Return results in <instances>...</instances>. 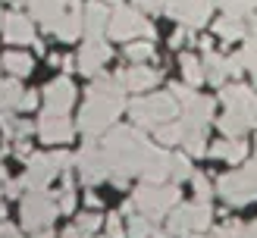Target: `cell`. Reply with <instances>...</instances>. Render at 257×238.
Listing matches in <instances>:
<instances>
[{"instance_id": "f35d334b", "label": "cell", "mask_w": 257, "mask_h": 238, "mask_svg": "<svg viewBox=\"0 0 257 238\" xmlns=\"http://www.w3.org/2000/svg\"><path fill=\"white\" fill-rule=\"evenodd\" d=\"M226 150H229V138H223V141H216V144L210 147V154H213V157H226Z\"/></svg>"}, {"instance_id": "9a60e30c", "label": "cell", "mask_w": 257, "mask_h": 238, "mask_svg": "<svg viewBox=\"0 0 257 238\" xmlns=\"http://www.w3.org/2000/svg\"><path fill=\"white\" fill-rule=\"evenodd\" d=\"M4 38L10 44H35V29L25 13H10L4 19Z\"/></svg>"}, {"instance_id": "5bb4252c", "label": "cell", "mask_w": 257, "mask_h": 238, "mask_svg": "<svg viewBox=\"0 0 257 238\" xmlns=\"http://www.w3.org/2000/svg\"><path fill=\"white\" fill-rule=\"evenodd\" d=\"M44 100H47L50 113H66L75 100V88L69 85V79H57L44 88Z\"/></svg>"}, {"instance_id": "cb8c5ba5", "label": "cell", "mask_w": 257, "mask_h": 238, "mask_svg": "<svg viewBox=\"0 0 257 238\" xmlns=\"http://www.w3.org/2000/svg\"><path fill=\"white\" fill-rule=\"evenodd\" d=\"M182 72H185V82L195 88L207 79V72H204V63L195 57V54H182Z\"/></svg>"}, {"instance_id": "c3c4849f", "label": "cell", "mask_w": 257, "mask_h": 238, "mask_svg": "<svg viewBox=\"0 0 257 238\" xmlns=\"http://www.w3.org/2000/svg\"><path fill=\"white\" fill-rule=\"evenodd\" d=\"M104 4H107V0H104Z\"/></svg>"}, {"instance_id": "ab89813d", "label": "cell", "mask_w": 257, "mask_h": 238, "mask_svg": "<svg viewBox=\"0 0 257 238\" xmlns=\"http://www.w3.org/2000/svg\"><path fill=\"white\" fill-rule=\"evenodd\" d=\"M7 194H10V197H19V194H22V179H19V182H10V185H7Z\"/></svg>"}, {"instance_id": "52a82bcc", "label": "cell", "mask_w": 257, "mask_h": 238, "mask_svg": "<svg viewBox=\"0 0 257 238\" xmlns=\"http://www.w3.org/2000/svg\"><path fill=\"white\" fill-rule=\"evenodd\" d=\"M57 213H60V204L44 191H32L22 200V225L29 232H38V229H44V225H50Z\"/></svg>"}, {"instance_id": "2e32d148", "label": "cell", "mask_w": 257, "mask_h": 238, "mask_svg": "<svg viewBox=\"0 0 257 238\" xmlns=\"http://www.w3.org/2000/svg\"><path fill=\"white\" fill-rule=\"evenodd\" d=\"M141 175L151 182H163V175H170V154L151 144L145 154V163H141Z\"/></svg>"}, {"instance_id": "b9f144b4", "label": "cell", "mask_w": 257, "mask_h": 238, "mask_svg": "<svg viewBox=\"0 0 257 238\" xmlns=\"http://www.w3.org/2000/svg\"><path fill=\"white\" fill-rule=\"evenodd\" d=\"M16 154H19V157H32V147H29V144H25V141H22V144L16 147Z\"/></svg>"}, {"instance_id": "7402d4cb", "label": "cell", "mask_w": 257, "mask_h": 238, "mask_svg": "<svg viewBox=\"0 0 257 238\" xmlns=\"http://www.w3.org/2000/svg\"><path fill=\"white\" fill-rule=\"evenodd\" d=\"M204 72H207V79H210L213 85H223L226 75H229V63H226V57L207 54V57H204Z\"/></svg>"}, {"instance_id": "8fae6325", "label": "cell", "mask_w": 257, "mask_h": 238, "mask_svg": "<svg viewBox=\"0 0 257 238\" xmlns=\"http://www.w3.org/2000/svg\"><path fill=\"white\" fill-rule=\"evenodd\" d=\"M72 122L66 119V113H44L41 122H38V135L44 138L47 144H63V141H69L72 138Z\"/></svg>"}, {"instance_id": "60d3db41", "label": "cell", "mask_w": 257, "mask_h": 238, "mask_svg": "<svg viewBox=\"0 0 257 238\" xmlns=\"http://www.w3.org/2000/svg\"><path fill=\"white\" fill-rule=\"evenodd\" d=\"M63 238H85V235L79 232V225H72V229H66V232H63Z\"/></svg>"}, {"instance_id": "d4e9b609", "label": "cell", "mask_w": 257, "mask_h": 238, "mask_svg": "<svg viewBox=\"0 0 257 238\" xmlns=\"http://www.w3.org/2000/svg\"><path fill=\"white\" fill-rule=\"evenodd\" d=\"M128 238H154V225L145 213H141V216L132 213V219H128Z\"/></svg>"}, {"instance_id": "ac0fdd59", "label": "cell", "mask_w": 257, "mask_h": 238, "mask_svg": "<svg viewBox=\"0 0 257 238\" xmlns=\"http://www.w3.org/2000/svg\"><path fill=\"white\" fill-rule=\"evenodd\" d=\"M54 35L63 38V41H75V38H82V35H85V10L72 7L66 16L54 25Z\"/></svg>"}, {"instance_id": "4fadbf2b", "label": "cell", "mask_w": 257, "mask_h": 238, "mask_svg": "<svg viewBox=\"0 0 257 238\" xmlns=\"http://www.w3.org/2000/svg\"><path fill=\"white\" fill-rule=\"evenodd\" d=\"M107 60H110V47L104 41H88L79 50V63H75V69L85 72V75H97Z\"/></svg>"}, {"instance_id": "e575fe53", "label": "cell", "mask_w": 257, "mask_h": 238, "mask_svg": "<svg viewBox=\"0 0 257 238\" xmlns=\"http://www.w3.org/2000/svg\"><path fill=\"white\" fill-rule=\"evenodd\" d=\"M38 107V94L35 91H25L22 100H19V110H35Z\"/></svg>"}, {"instance_id": "30bf717a", "label": "cell", "mask_w": 257, "mask_h": 238, "mask_svg": "<svg viewBox=\"0 0 257 238\" xmlns=\"http://www.w3.org/2000/svg\"><path fill=\"white\" fill-rule=\"evenodd\" d=\"M75 166H79V175L85 185H94L110 175V163L104 157V147H94V141H88L82 147V154L75 157Z\"/></svg>"}, {"instance_id": "277c9868", "label": "cell", "mask_w": 257, "mask_h": 238, "mask_svg": "<svg viewBox=\"0 0 257 238\" xmlns=\"http://www.w3.org/2000/svg\"><path fill=\"white\" fill-rule=\"evenodd\" d=\"M176 94H151V97H135L128 100V116L138 125H148V129H157V125L176 119Z\"/></svg>"}, {"instance_id": "7c38bea8", "label": "cell", "mask_w": 257, "mask_h": 238, "mask_svg": "<svg viewBox=\"0 0 257 238\" xmlns=\"http://www.w3.org/2000/svg\"><path fill=\"white\" fill-rule=\"evenodd\" d=\"M110 16L113 13L104 7V0H94V4L85 7V35L88 41H100L110 32Z\"/></svg>"}, {"instance_id": "f6af8a7d", "label": "cell", "mask_w": 257, "mask_h": 238, "mask_svg": "<svg viewBox=\"0 0 257 238\" xmlns=\"http://www.w3.org/2000/svg\"><path fill=\"white\" fill-rule=\"evenodd\" d=\"M4 19H7V16H4V13H0V25H4Z\"/></svg>"}, {"instance_id": "44dd1931", "label": "cell", "mask_w": 257, "mask_h": 238, "mask_svg": "<svg viewBox=\"0 0 257 238\" xmlns=\"http://www.w3.org/2000/svg\"><path fill=\"white\" fill-rule=\"evenodd\" d=\"M22 88L16 85V75L7 82H0V110H19V100H22Z\"/></svg>"}, {"instance_id": "7a4b0ae2", "label": "cell", "mask_w": 257, "mask_h": 238, "mask_svg": "<svg viewBox=\"0 0 257 238\" xmlns=\"http://www.w3.org/2000/svg\"><path fill=\"white\" fill-rule=\"evenodd\" d=\"M220 97L226 104V116L220 119V129L226 132V138H241L245 129L257 125V97H254L251 88L226 85Z\"/></svg>"}, {"instance_id": "bcb514c9", "label": "cell", "mask_w": 257, "mask_h": 238, "mask_svg": "<svg viewBox=\"0 0 257 238\" xmlns=\"http://www.w3.org/2000/svg\"><path fill=\"white\" fill-rule=\"evenodd\" d=\"M94 238H107V235H94Z\"/></svg>"}, {"instance_id": "83f0119b", "label": "cell", "mask_w": 257, "mask_h": 238, "mask_svg": "<svg viewBox=\"0 0 257 238\" xmlns=\"http://www.w3.org/2000/svg\"><path fill=\"white\" fill-rule=\"evenodd\" d=\"M245 154H248L245 141H241V138H229V150H226V160H229V163H241V160H245Z\"/></svg>"}, {"instance_id": "d590c367", "label": "cell", "mask_w": 257, "mask_h": 238, "mask_svg": "<svg viewBox=\"0 0 257 238\" xmlns=\"http://www.w3.org/2000/svg\"><path fill=\"white\" fill-rule=\"evenodd\" d=\"M32 132H35L32 122H22V119H19L16 125H13V135H16V138H25V135H32Z\"/></svg>"}, {"instance_id": "1f68e13d", "label": "cell", "mask_w": 257, "mask_h": 238, "mask_svg": "<svg viewBox=\"0 0 257 238\" xmlns=\"http://www.w3.org/2000/svg\"><path fill=\"white\" fill-rule=\"evenodd\" d=\"M60 213H75V194H72V188H63V194H60Z\"/></svg>"}, {"instance_id": "8d00e7d4", "label": "cell", "mask_w": 257, "mask_h": 238, "mask_svg": "<svg viewBox=\"0 0 257 238\" xmlns=\"http://www.w3.org/2000/svg\"><path fill=\"white\" fill-rule=\"evenodd\" d=\"M0 238H22V235L13 222H0Z\"/></svg>"}, {"instance_id": "4316f807", "label": "cell", "mask_w": 257, "mask_h": 238, "mask_svg": "<svg viewBox=\"0 0 257 238\" xmlns=\"http://www.w3.org/2000/svg\"><path fill=\"white\" fill-rule=\"evenodd\" d=\"M170 175L176 182H182L191 175V166H188V157H170Z\"/></svg>"}, {"instance_id": "d6986e66", "label": "cell", "mask_w": 257, "mask_h": 238, "mask_svg": "<svg viewBox=\"0 0 257 238\" xmlns=\"http://www.w3.org/2000/svg\"><path fill=\"white\" fill-rule=\"evenodd\" d=\"M154 138L163 144V147H170V144H182L185 141V125H182V119H170V122H163V125H157L154 129Z\"/></svg>"}, {"instance_id": "484cf974", "label": "cell", "mask_w": 257, "mask_h": 238, "mask_svg": "<svg viewBox=\"0 0 257 238\" xmlns=\"http://www.w3.org/2000/svg\"><path fill=\"white\" fill-rule=\"evenodd\" d=\"M213 4H220L223 10H226V16H245L248 10H254L257 7V0H213Z\"/></svg>"}, {"instance_id": "3957f363", "label": "cell", "mask_w": 257, "mask_h": 238, "mask_svg": "<svg viewBox=\"0 0 257 238\" xmlns=\"http://www.w3.org/2000/svg\"><path fill=\"white\" fill-rule=\"evenodd\" d=\"M122 107H125L122 94H94V91H88V104L79 113V132L88 138V141H94L100 132H107L110 125L116 122Z\"/></svg>"}, {"instance_id": "ba28073f", "label": "cell", "mask_w": 257, "mask_h": 238, "mask_svg": "<svg viewBox=\"0 0 257 238\" xmlns=\"http://www.w3.org/2000/svg\"><path fill=\"white\" fill-rule=\"evenodd\" d=\"M110 38H116V41H132L138 35H151L154 38V25L148 19H141V13L135 7H116L110 16Z\"/></svg>"}, {"instance_id": "7bdbcfd3", "label": "cell", "mask_w": 257, "mask_h": 238, "mask_svg": "<svg viewBox=\"0 0 257 238\" xmlns=\"http://www.w3.org/2000/svg\"><path fill=\"white\" fill-rule=\"evenodd\" d=\"M32 238H54V235H50V229H47V225H44V229H38Z\"/></svg>"}, {"instance_id": "f546056e", "label": "cell", "mask_w": 257, "mask_h": 238, "mask_svg": "<svg viewBox=\"0 0 257 238\" xmlns=\"http://www.w3.org/2000/svg\"><path fill=\"white\" fill-rule=\"evenodd\" d=\"M75 225H79V232H82V235H88V232L100 229V216H94V213H82V216L75 219Z\"/></svg>"}, {"instance_id": "603a6c76", "label": "cell", "mask_w": 257, "mask_h": 238, "mask_svg": "<svg viewBox=\"0 0 257 238\" xmlns=\"http://www.w3.org/2000/svg\"><path fill=\"white\" fill-rule=\"evenodd\" d=\"M213 32L223 38V41H238L241 35H245V25H241L238 16H223L220 22L213 25Z\"/></svg>"}, {"instance_id": "d6a6232c", "label": "cell", "mask_w": 257, "mask_h": 238, "mask_svg": "<svg viewBox=\"0 0 257 238\" xmlns=\"http://www.w3.org/2000/svg\"><path fill=\"white\" fill-rule=\"evenodd\" d=\"M195 191H198L201 200H207V197L213 194V188H210V182H207V175H195Z\"/></svg>"}, {"instance_id": "f1b7e54d", "label": "cell", "mask_w": 257, "mask_h": 238, "mask_svg": "<svg viewBox=\"0 0 257 238\" xmlns=\"http://www.w3.org/2000/svg\"><path fill=\"white\" fill-rule=\"evenodd\" d=\"M125 57L132 60V63H141V60L154 57V47H151V44H128V47H125Z\"/></svg>"}, {"instance_id": "74e56055", "label": "cell", "mask_w": 257, "mask_h": 238, "mask_svg": "<svg viewBox=\"0 0 257 238\" xmlns=\"http://www.w3.org/2000/svg\"><path fill=\"white\" fill-rule=\"evenodd\" d=\"M173 94H176V100H191L195 97V91H191V88H182V85H173Z\"/></svg>"}, {"instance_id": "9c48e42d", "label": "cell", "mask_w": 257, "mask_h": 238, "mask_svg": "<svg viewBox=\"0 0 257 238\" xmlns=\"http://www.w3.org/2000/svg\"><path fill=\"white\" fill-rule=\"evenodd\" d=\"M210 7H213V0H166L163 13H170L176 22L188 25V29H201L210 19Z\"/></svg>"}, {"instance_id": "6da1fadb", "label": "cell", "mask_w": 257, "mask_h": 238, "mask_svg": "<svg viewBox=\"0 0 257 238\" xmlns=\"http://www.w3.org/2000/svg\"><path fill=\"white\" fill-rule=\"evenodd\" d=\"M100 147H104V157L110 163V179L116 182V188H125L128 175L141 172V163H145L151 141L141 129H113Z\"/></svg>"}, {"instance_id": "ee69618b", "label": "cell", "mask_w": 257, "mask_h": 238, "mask_svg": "<svg viewBox=\"0 0 257 238\" xmlns=\"http://www.w3.org/2000/svg\"><path fill=\"white\" fill-rule=\"evenodd\" d=\"M85 204H88V207H97L100 200H97V194H88V197H85Z\"/></svg>"}, {"instance_id": "8992f818", "label": "cell", "mask_w": 257, "mask_h": 238, "mask_svg": "<svg viewBox=\"0 0 257 238\" xmlns=\"http://www.w3.org/2000/svg\"><path fill=\"white\" fill-rule=\"evenodd\" d=\"M216 191H220L229 204H248V200L257 197V163H248L245 169H235L220 179L216 185Z\"/></svg>"}, {"instance_id": "e0dca14e", "label": "cell", "mask_w": 257, "mask_h": 238, "mask_svg": "<svg viewBox=\"0 0 257 238\" xmlns=\"http://www.w3.org/2000/svg\"><path fill=\"white\" fill-rule=\"evenodd\" d=\"M119 82L128 88V91H145V88H151V85L160 82V72L141 66V63H135L132 69H122V72H119Z\"/></svg>"}, {"instance_id": "836d02e7", "label": "cell", "mask_w": 257, "mask_h": 238, "mask_svg": "<svg viewBox=\"0 0 257 238\" xmlns=\"http://www.w3.org/2000/svg\"><path fill=\"white\" fill-rule=\"evenodd\" d=\"M185 41H195V38H191V35H188V25H185V29H179V32H176V35L170 38V47L176 50V47H182Z\"/></svg>"}, {"instance_id": "7dc6e473", "label": "cell", "mask_w": 257, "mask_h": 238, "mask_svg": "<svg viewBox=\"0 0 257 238\" xmlns=\"http://www.w3.org/2000/svg\"><path fill=\"white\" fill-rule=\"evenodd\" d=\"M254 163H257V150H254Z\"/></svg>"}, {"instance_id": "4dcf8cb0", "label": "cell", "mask_w": 257, "mask_h": 238, "mask_svg": "<svg viewBox=\"0 0 257 238\" xmlns=\"http://www.w3.org/2000/svg\"><path fill=\"white\" fill-rule=\"evenodd\" d=\"M107 235L110 238H125L128 235V229H122V216H119V213H113V216L107 219Z\"/></svg>"}, {"instance_id": "5b68a950", "label": "cell", "mask_w": 257, "mask_h": 238, "mask_svg": "<svg viewBox=\"0 0 257 238\" xmlns=\"http://www.w3.org/2000/svg\"><path fill=\"white\" fill-rule=\"evenodd\" d=\"M179 200V182L176 185H163V182H148L135 191V204L148 219H160L170 213V207Z\"/></svg>"}, {"instance_id": "ffe728a7", "label": "cell", "mask_w": 257, "mask_h": 238, "mask_svg": "<svg viewBox=\"0 0 257 238\" xmlns=\"http://www.w3.org/2000/svg\"><path fill=\"white\" fill-rule=\"evenodd\" d=\"M0 63H4V69L10 75H16V79H22V75L32 72V57L29 54H19V50H10V54L0 57Z\"/></svg>"}]
</instances>
